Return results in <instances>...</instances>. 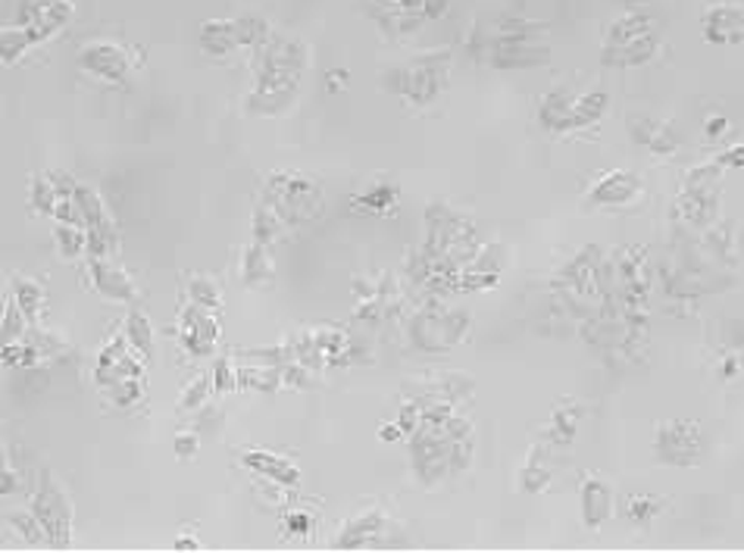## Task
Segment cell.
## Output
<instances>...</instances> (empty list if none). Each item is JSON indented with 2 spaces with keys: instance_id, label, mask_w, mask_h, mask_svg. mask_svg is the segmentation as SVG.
Instances as JSON below:
<instances>
[{
  "instance_id": "ba28073f",
  "label": "cell",
  "mask_w": 744,
  "mask_h": 553,
  "mask_svg": "<svg viewBox=\"0 0 744 553\" xmlns=\"http://www.w3.org/2000/svg\"><path fill=\"white\" fill-rule=\"evenodd\" d=\"M653 454L667 466L692 469L704 460V432L695 419H667L653 432Z\"/></svg>"
},
{
  "instance_id": "603a6c76",
  "label": "cell",
  "mask_w": 744,
  "mask_h": 553,
  "mask_svg": "<svg viewBox=\"0 0 744 553\" xmlns=\"http://www.w3.org/2000/svg\"><path fill=\"white\" fill-rule=\"evenodd\" d=\"M197 45L201 50L213 57V60H226L238 50V38H235L232 20H207L197 28Z\"/></svg>"
},
{
  "instance_id": "681fc988",
  "label": "cell",
  "mask_w": 744,
  "mask_h": 553,
  "mask_svg": "<svg viewBox=\"0 0 744 553\" xmlns=\"http://www.w3.org/2000/svg\"><path fill=\"white\" fill-rule=\"evenodd\" d=\"M623 3H645V0H623Z\"/></svg>"
},
{
  "instance_id": "d6a6232c",
  "label": "cell",
  "mask_w": 744,
  "mask_h": 553,
  "mask_svg": "<svg viewBox=\"0 0 744 553\" xmlns=\"http://www.w3.org/2000/svg\"><path fill=\"white\" fill-rule=\"evenodd\" d=\"M32 47H35V38L25 32L23 25L16 23L3 25V32H0V57H3V67H16Z\"/></svg>"
},
{
  "instance_id": "4dcf8cb0",
  "label": "cell",
  "mask_w": 744,
  "mask_h": 553,
  "mask_svg": "<svg viewBox=\"0 0 744 553\" xmlns=\"http://www.w3.org/2000/svg\"><path fill=\"white\" fill-rule=\"evenodd\" d=\"M57 204H60V191H57V184L50 179V172L32 176V179H28V207L35 209V213H41V216H47V219H53Z\"/></svg>"
},
{
  "instance_id": "4316f807",
  "label": "cell",
  "mask_w": 744,
  "mask_h": 553,
  "mask_svg": "<svg viewBox=\"0 0 744 553\" xmlns=\"http://www.w3.org/2000/svg\"><path fill=\"white\" fill-rule=\"evenodd\" d=\"M3 522H7V531H13L23 544L28 548H47V531L45 526L38 522V516L28 509H7L3 513Z\"/></svg>"
},
{
  "instance_id": "ffe728a7",
  "label": "cell",
  "mask_w": 744,
  "mask_h": 553,
  "mask_svg": "<svg viewBox=\"0 0 744 553\" xmlns=\"http://www.w3.org/2000/svg\"><path fill=\"white\" fill-rule=\"evenodd\" d=\"M273 248L251 241L241 254V281L251 291H269L276 285V263H273Z\"/></svg>"
},
{
  "instance_id": "277c9868",
  "label": "cell",
  "mask_w": 744,
  "mask_h": 553,
  "mask_svg": "<svg viewBox=\"0 0 744 553\" xmlns=\"http://www.w3.org/2000/svg\"><path fill=\"white\" fill-rule=\"evenodd\" d=\"M472 320L457 306H444L442 298H425L417 313L407 320V338L422 353H447L469 338Z\"/></svg>"
},
{
  "instance_id": "8d00e7d4",
  "label": "cell",
  "mask_w": 744,
  "mask_h": 553,
  "mask_svg": "<svg viewBox=\"0 0 744 553\" xmlns=\"http://www.w3.org/2000/svg\"><path fill=\"white\" fill-rule=\"evenodd\" d=\"M209 397H213V375H197V378L188 385L185 392H182L176 410H179L182 416L197 413V410H204V407H207Z\"/></svg>"
},
{
  "instance_id": "5bb4252c",
  "label": "cell",
  "mask_w": 744,
  "mask_h": 553,
  "mask_svg": "<svg viewBox=\"0 0 744 553\" xmlns=\"http://www.w3.org/2000/svg\"><path fill=\"white\" fill-rule=\"evenodd\" d=\"M88 276H92V288L97 298L110 300V303H135L139 300V285L129 276L122 266L113 260H88Z\"/></svg>"
},
{
  "instance_id": "1f68e13d",
  "label": "cell",
  "mask_w": 744,
  "mask_h": 553,
  "mask_svg": "<svg viewBox=\"0 0 744 553\" xmlns=\"http://www.w3.org/2000/svg\"><path fill=\"white\" fill-rule=\"evenodd\" d=\"M125 338H129V345H132V350L139 353L141 360L151 363V357H154V328H151L147 313L132 310V313L125 316Z\"/></svg>"
},
{
  "instance_id": "ab89813d",
  "label": "cell",
  "mask_w": 744,
  "mask_h": 553,
  "mask_svg": "<svg viewBox=\"0 0 744 553\" xmlns=\"http://www.w3.org/2000/svg\"><path fill=\"white\" fill-rule=\"evenodd\" d=\"M32 345L38 347L41 353H45V360L50 363V360H57V357H63L67 350H70V345L57 335V332H50V328H45V325H32L28 328V335H25Z\"/></svg>"
},
{
  "instance_id": "ee69618b",
  "label": "cell",
  "mask_w": 744,
  "mask_h": 553,
  "mask_svg": "<svg viewBox=\"0 0 744 553\" xmlns=\"http://www.w3.org/2000/svg\"><path fill=\"white\" fill-rule=\"evenodd\" d=\"M20 488H23V472H16L10 466V460L3 457V466H0V494L10 501L13 494H20Z\"/></svg>"
},
{
  "instance_id": "7bdbcfd3",
  "label": "cell",
  "mask_w": 744,
  "mask_h": 553,
  "mask_svg": "<svg viewBox=\"0 0 744 553\" xmlns=\"http://www.w3.org/2000/svg\"><path fill=\"white\" fill-rule=\"evenodd\" d=\"M197 447H201V438H197V432H194V429H191V432H176V438H172V450H176V457H179V460H194Z\"/></svg>"
},
{
  "instance_id": "7c38bea8",
  "label": "cell",
  "mask_w": 744,
  "mask_h": 553,
  "mask_svg": "<svg viewBox=\"0 0 744 553\" xmlns=\"http://www.w3.org/2000/svg\"><path fill=\"white\" fill-rule=\"evenodd\" d=\"M388 529H392V522H388V516L382 509H363V513L350 516L348 522L338 529V534L332 538V548L335 551H367V548H379Z\"/></svg>"
},
{
  "instance_id": "60d3db41",
  "label": "cell",
  "mask_w": 744,
  "mask_h": 553,
  "mask_svg": "<svg viewBox=\"0 0 744 553\" xmlns=\"http://www.w3.org/2000/svg\"><path fill=\"white\" fill-rule=\"evenodd\" d=\"M209 375H213V394L216 397L238 392V363H235V357H219L209 369Z\"/></svg>"
},
{
  "instance_id": "52a82bcc",
  "label": "cell",
  "mask_w": 744,
  "mask_h": 553,
  "mask_svg": "<svg viewBox=\"0 0 744 553\" xmlns=\"http://www.w3.org/2000/svg\"><path fill=\"white\" fill-rule=\"evenodd\" d=\"M32 513L47 531L50 551H67L72 544V501L67 488L57 482L50 472H41V479L32 491Z\"/></svg>"
},
{
  "instance_id": "f6af8a7d",
  "label": "cell",
  "mask_w": 744,
  "mask_h": 553,
  "mask_svg": "<svg viewBox=\"0 0 744 553\" xmlns=\"http://www.w3.org/2000/svg\"><path fill=\"white\" fill-rule=\"evenodd\" d=\"M204 544H201V538H194L191 531H182L176 541H172V551H201Z\"/></svg>"
},
{
  "instance_id": "6da1fadb",
  "label": "cell",
  "mask_w": 744,
  "mask_h": 553,
  "mask_svg": "<svg viewBox=\"0 0 744 553\" xmlns=\"http://www.w3.org/2000/svg\"><path fill=\"white\" fill-rule=\"evenodd\" d=\"M307 70H310L307 41L288 32H273L263 45L251 50L254 85L244 97V113L256 119H279L291 113Z\"/></svg>"
},
{
  "instance_id": "83f0119b",
  "label": "cell",
  "mask_w": 744,
  "mask_h": 553,
  "mask_svg": "<svg viewBox=\"0 0 744 553\" xmlns=\"http://www.w3.org/2000/svg\"><path fill=\"white\" fill-rule=\"evenodd\" d=\"M667 509V497H653V494H641V491H632L623 497V519L632 522V526H651L653 519Z\"/></svg>"
},
{
  "instance_id": "f546056e",
  "label": "cell",
  "mask_w": 744,
  "mask_h": 553,
  "mask_svg": "<svg viewBox=\"0 0 744 553\" xmlns=\"http://www.w3.org/2000/svg\"><path fill=\"white\" fill-rule=\"evenodd\" d=\"M604 113H607L604 92L576 94V104H573V113H569V132H576V129H588V125H598Z\"/></svg>"
},
{
  "instance_id": "b9f144b4",
  "label": "cell",
  "mask_w": 744,
  "mask_h": 553,
  "mask_svg": "<svg viewBox=\"0 0 744 553\" xmlns=\"http://www.w3.org/2000/svg\"><path fill=\"white\" fill-rule=\"evenodd\" d=\"M281 526H285V534H291V538H310L316 529V516L310 509H291Z\"/></svg>"
},
{
  "instance_id": "484cf974",
  "label": "cell",
  "mask_w": 744,
  "mask_h": 553,
  "mask_svg": "<svg viewBox=\"0 0 744 553\" xmlns=\"http://www.w3.org/2000/svg\"><path fill=\"white\" fill-rule=\"evenodd\" d=\"M285 219H281L276 209L269 207L266 201H256L254 207V216H251V241H260V244H266V248H273V244H279L281 238H285Z\"/></svg>"
},
{
  "instance_id": "e0dca14e",
  "label": "cell",
  "mask_w": 744,
  "mask_h": 553,
  "mask_svg": "<svg viewBox=\"0 0 744 553\" xmlns=\"http://www.w3.org/2000/svg\"><path fill=\"white\" fill-rule=\"evenodd\" d=\"M628 135L638 147H648L657 157H673L679 151V135L673 132V125L657 122L651 116H628Z\"/></svg>"
},
{
  "instance_id": "9a60e30c",
  "label": "cell",
  "mask_w": 744,
  "mask_h": 553,
  "mask_svg": "<svg viewBox=\"0 0 744 553\" xmlns=\"http://www.w3.org/2000/svg\"><path fill=\"white\" fill-rule=\"evenodd\" d=\"M579 507L585 529H601L604 522H610L613 513H616V497H613L610 482H604L601 476L585 472V479L579 484Z\"/></svg>"
},
{
  "instance_id": "8fae6325",
  "label": "cell",
  "mask_w": 744,
  "mask_h": 553,
  "mask_svg": "<svg viewBox=\"0 0 744 553\" xmlns=\"http://www.w3.org/2000/svg\"><path fill=\"white\" fill-rule=\"evenodd\" d=\"M219 338V320L216 310L197 306V303H182L179 310V341L191 357H209Z\"/></svg>"
},
{
  "instance_id": "4fadbf2b",
  "label": "cell",
  "mask_w": 744,
  "mask_h": 553,
  "mask_svg": "<svg viewBox=\"0 0 744 553\" xmlns=\"http://www.w3.org/2000/svg\"><path fill=\"white\" fill-rule=\"evenodd\" d=\"M641 194H645V182H641L635 172H628V169H613V172H607V176H601L598 182L591 184V191L585 194V201H588V207L613 209L635 204Z\"/></svg>"
},
{
  "instance_id": "cb8c5ba5",
  "label": "cell",
  "mask_w": 744,
  "mask_h": 553,
  "mask_svg": "<svg viewBox=\"0 0 744 553\" xmlns=\"http://www.w3.org/2000/svg\"><path fill=\"white\" fill-rule=\"evenodd\" d=\"M10 294L16 298V303L23 306V313L28 316V323L32 325H41V320H45L47 313V294L45 288L35 281V278L28 276H13V281H10Z\"/></svg>"
},
{
  "instance_id": "8992f818",
  "label": "cell",
  "mask_w": 744,
  "mask_h": 553,
  "mask_svg": "<svg viewBox=\"0 0 744 553\" xmlns=\"http://www.w3.org/2000/svg\"><path fill=\"white\" fill-rule=\"evenodd\" d=\"M660 50V38L653 32V23L641 13H628L623 20L607 28V41H604V63L607 67H623V70H632V67H645L651 63Z\"/></svg>"
},
{
  "instance_id": "7dc6e473",
  "label": "cell",
  "mask_w": 744,
  "mask_h": 553,
  "mask_svg": "<svg viewBox=\"0 0 744 553\" xmlns=\"http://www.w3.org/2000/svg\"><path fill=\"white\" fill-rule=\"evenodd\" d=\"M707 135H710V139L725 135V119H722V116H710V119H707Z\"/></svg>"
},
{
  "instance_id": "7a4b0ae2",
  "label": "cell",
  "mask_w": 744,
  "mask_h": 553,
  "mask_svg": "<svg viewBox=\"0 0 744 553\" xmlns=\"http://www.w3.org/2000/svg\"><path fill=\"white\" fill-rule=\"evenodd\" d=\"M548 25L523 20V16H497L489 25H479L472 35V53L485 57L494 70H532L551 60V50L541 41Z\"/></svg>"
},
{
  "instance_id": "d590c367",
  "label": "cell",
  "mask_w": 744,
  "mask_h": 553,
  "mask_svg": "<svg viewBox=\"0 0 744 553\" xmlns=\"http://www.w3.org/2000/svg\"><path fill=\"white\" fill-rule=\"evenodd\" d=\"M28 316L23 313V306L16 303V298L13 294H7V300H3V328H0V335H3V345H10V341H23L25 335H28Z\"/></svg>"
},
{
  "instance_id": "5b68a950",
  "label": "cell",
  "mask_w": 744,
  "mask_h": 553,
  "mask_svg": "<svg viewBox=\"0 0 744 553\" xmlns=\"http://www.w3.org/2000/svg\"><path fill=\"white\" fill-rule=\"evenodd\" d=\"M447 72H451V53L432 50V53L417 57L407 67L385 72V88L397 97H404V100H410L413 107H425L447 88Z\"/></svg>"
},
{
  "instance_id": "d6986e66",
  "label": "cell",
  "mask_w": 744,
  "mask_h": 553,
  "mask_svg": "<svg viewBox=\"0 0 744 553\" xmlns=\"http://www.w3.org/2000/svg\"><path fill=\"white\" fill-rule=\"evenodd\" d=\"M704 35L710 45H732L744 38V10L732 3H717L704 13Z\"/></svg>"
},
{
  "instance_id": "bcb514c9",
  "label": "cell",
  "mask_w": 744,
  "mask_h": 553,
  "mask_svg": "<svg viewBox=\"0 0 744 553\" xmlns=\"http://www.w3.org/2000/svg\"><path fill=\"white\" fill-rule=\"evenodd\" d=\"M326 82H328V88H332V92L345 88V85H348V70H328Z\"/></svg>"
},
{
  "instance_id": "44dd1931",
  "label": "cell",
  "mask_w": 744,
  "mask_h": 553,
  "mask_svg": "<svg viewBox=\"0 0 744 553\" xmlns=\"http://www.w3.org/2000/svg\"><path fill=\"white\" fill-rule=\"evenodd\" d=\"M551 454L554 447H548L544 441H536L526 454V460L519 466V488L526 494H541L551 484Z\"/></svg>"
},
{
  "instance_id": "2e32d148",
  "label": "cell",
  "mask_w": 744,
  "mask_h": 553,
  "mask_svg": "<svg viewBox=\"0 0 744 553\" xmlns=\"http://www.w3.org/2000/svg\"><path fill=\"white\" fill-rule=\"evenodd\" d=\"M581 416H585V407H581L579 400L563 397L557 407L551 410V416H548V425H544V432H541V441H544L548 447H554V450L569 447V444L576 441V435H579Z\"/></svg>"
},
{
  "instance_id": "74e56055",
  "label": "cell",
  "mask_w": 744,
  "mask_h": 553,
  "mask_svg": "<svg viewBox=\"0 0 744 553\" xmlns=\"http://www.w3.org/2000/svg\"><path fill=\"white\" fill-rule=\"evenodd\" d=\"M100 394L113 407H119V410H129V407H135L141 397H144V385H141V378H119L113 385H107Z\"/></svg>"
},
{
  "instance_id": "30bf717a",
  "label": "cell",
  "mask_w": 744,
  "mask_h": 553,
  "mask_svg": "<svg viewBox=\"0 0 744 553\" xmlns=\"http://www.w3.org/2000/svg\"><path fill=\"white\" fill-rule=\"evenodd\" d=\"M79 70L92 79L119 85L135 70V57L117 41H88L79 50Z\"/></svg>"
},
{
  "instance_id": "f35d334b",
  "label": "cell",
  "mask_w": 744,
  "mask_h": 553,
  "mask_svg": "<svg viewBox=\"0 0 744 553\" xmlns=\"http://www.w3.org/2000/svg\"><path fill=\"white\" fill-rule=\"evenodd\" d=\"M188 300L207 310H219L223 306V291L219 285L207 276H191L188 278Z\"/></svg>"
},
{
  "instance_id": "9c48e42d",
  "label": "cell",
  "mask_w": 744,
  "mask_h": 553,
  "mask_svg": "<svg viewBox=\"0 0 744 553\" xmlns=\"http://www.w3.org/2000/svg\"><path fill=\"white\" fill-rule=\"evenodd\" d=\"M72 13H75L72 0H20L16 25H23L35 38V45H45L70 25Z\"/></svg>"
},
{
  "instance_id": "f1b7e54d",
  "label": "cell",
  "mask_w": 744,
  "mask_h": 553,
  "mask_svg": "<svg viewBox=\"0 0 744 553\" xmlns=\"http://www.w3.org/2000/svg\"><path fill=\"white\" fill-rule=\"evenodd\" d=\"M53 244H57V254L60 260H79V256H88V229L85 226H72V223H57L53 226Z\"/></svg>"
},
{
  "instance_id": "7402d4cb",
  "label": "cell",
  "mask_w": 744,
  "mask_h": 553,
  "mask_svg": "<svg viewBox=\"0 0 744 553\" xmlns=\"http://www.w3.org/2000/svg\"><path fill=\"white\" fill-rule=\"evenodd\" d=\"M573 104H576V94L569 88H554L541 97V107H538V119H541V129L544 132H554V135H566L569 132V113H573Z\"/></svg>"
},
{
  "instance_id": "d4e9b609",
  "label": "cell",
  "mask_w": 744,
  "mask_h": 553,
  "mask_svg": "<svg viewBox=\"0 0 744 553\" xmlns=\"http://www.w3.org/2000/svg\"><path fill=\"white\" fill-rule=\"evenodd\" d=\"M397 197H400L397 184L375 182L363 194H353L350 197V207L360 209V213H372V216H388L397 207Z\"/></svg>"
},
{
  "instance_id": "3957f363",
  "label": "cell",
  "mask_w": 744,
  "mask_h": 553,
  "mask_svg": "<svg viewBox=\"0 0 744 553\" xmlns=\"http://www.w3.org/2000/svg\"><path fill=\"white\" fill-rule=\"evenodd\" d=\"M260 201H266L276 209L288 229H301V226L316 223L326 213V188L320 179H313L307 172L281 169L263 182Z\"/></svg>"
},
{
  "instance_id": "c3c4849f",
  "label": "cell",
  "mask_w": 744,
  "mask_h": 553,
  "mask_svg": "<svg viewBox=\"0 0 744 553\" xmlns=\"http://www.w3.org/2000/svg\"><path fill=\"white\" fill-rule=\"evenodd\" d=\"M400 435H404V429H397V422L395 425H392V422H385V425L379 429V438L382 441H397Z\"/></svg>"
},
{
  "instance_id": "836d02e7",
  "label": "cell",
  "mask_w": 744,
  "mask_h": 553,
  "mask_svg": "<svg viewBox=\"0 0 744 553\" xmlns=\"http://www.w3.org/2000/svg\"><path fill=\"white\" fill-rule=\"evenodd\" d=\"M235 38H238V47H244V50H254V47H260L269 35H273V28H269V23L263 20V16H256V13H244V16H235Z\"/></svg>"
},
{
  "instance_id": "e575fe53",
  "label": "cell",
  "mask_w": 744,
  "mask_h": 553,
  "mask_svg": "<svg viewBox=\"0 0 744 553\" xmlns=\"http://www.w3.org/2000/svg\"><path fill=\"white\" fill-rule=\"evenodd\" d=\"M0 357H3V366L7 369H38L45 366V353L38 350V347L32 345L28 338H23V341H10V345H3V350H0Z\"/></svg>"
},
{
  "instance_id": "ac0fdd59",
  "label": "cell",
  "mask_w": 744,
  "mask_h": 553,
  "mask_svg": "<svg viewBox=\"0 0 744 553\" xmlns=\"http://www.w3.org/2000/svg\"><path fill=\"white\" fill-rule=\"evenodd\" d=\"M244 469H251L256 479L273 484H285V488H298L301 484V469L288 457H281L276 450H248L244 457Z\"/></svg>"
}]
</instances>
